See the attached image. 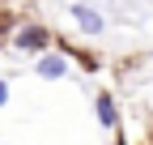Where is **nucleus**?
<instances>
[{"mask_svg": "<svg viewBox=\"0 0 153 145\" xmlns=\"http://www.w3.org/2000/svg\"><path fill=\"white\" fill-rule=\"evenodd\" d=\"M72 22H76V30L81 34H102L106 30V17H102V9H94V4H85V0H72Z\"/></svg>", "mask_w": 153, "mask_h": 145, "instance_id": "1", "label": "nucleus"}, {"mask_svg": "<svg viewBox=\"0 0 153 145\" xmlns=\"http://www.w3.org/2000/svg\"><path fill=\"white\" fill-rule=\"evenodd\" d=\"M34 72L43 81H60V77H68V56H60V51H38L34 56Z\"/></svg>", "mask_w": 153, "mask_h": 145, "instance_id": "2", "label": "nucleus"}, {"mask_svg": "<svg viewBox=\"0 0 153 145\" xmlns=\"http://www.w3.org/2000/svg\"><path fill=\"white\" fill-rule=\"evenodd\" d=\"M13 43H17V51H30V56H38V51H47V47H51V30H43V26H22Z\"/></svg>", "mask_w": 153, "mask_h": 145, "instance_id": "3", "label": "nucleus"}, {"mask_svg": "<svg viewBox=\"0 0 153 145\" xmlns=\"http://www.w3.org/2000/svg\"><path fill=\"white\" fill-rule=\"evenodd\" d=\"M94 115H98V124L111 132L115 124H119V107H115V98H111V94H98V98H94Z\"/></svg>", "mask_w": 153, "mask_h": 145, "instance_id": "4", "label": "nucleus"}, {"mask_svg": "<svg viewBox=\"0 0 153 145\" xmlns=\"http://www.w3.org/2000/svg\"><path fill=\"white\" fill-rule=\"evenodd\" d=\"M4 102H9V81L0 77V107H4Z\"/></svg>", "mask_w": 153, "mask_h": 145, "instance_id": "5", "label": "nucleus"}]
</instances>
